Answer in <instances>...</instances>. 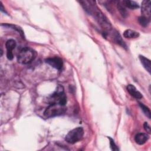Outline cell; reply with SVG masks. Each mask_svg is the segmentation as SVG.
Instances as JSON below:
<instances>
[{
	"label": "cell",
	"instance_id": "cell-18",
	"mask_svg": "<svg viewBox=\"0 0 151 151\" xmlns=\"http://www.w3.org/2000/svg\"><path fill=\"white\" fill-rule=\"evenodd\" d=\"M117 6V8H118L119 11H120V14H122V15L123 17H126L127 16V12H126V11L125 9L124 6L122 5V4H118Z\"/></svg>",
	"mask_w": 151,
	"mask_h": 151
},
{
	"label": "cell",
	"instance_id": "cell-21",
	"mask_svg": "<svg viewBox=\"0 0 151 151\" xmlns=\"http://www.w3.org/2000/svg\"><path fill=\"white\" fill-rule=\"evenodd\" d=\"M0 4H1V7H0L1 11H2V12H5V13H6V11H5V10L4 9V7H3V5H2V2H1Z\"/></svg>",
	"mask_w": 151,
	"mask_h": 151
},
{
	"label": "cell",
	"instance_id": "cell-14",
	"mask_svg": "<svg viewBox=\"0 0 151 151\" xmlns=\"http://www.w3.org/2000/svg\"><path fill=\"white\" fill-rule=\"evenodd\" d=\"M123 6H125L126 7H127L130 9H136L139 7L138 4L136 2L134 1H130V0H125L123 1Z\"/></svg>",
	"mask_w": 151,
	"mask_h": 151
},
{
	"label": "cell",
	"instance_id": "cell-3",
	"mask_svg": "<svg viewBox=\"0 0 151 151\" xmlns=\"http://www.w3.org/2000/svg\"><path fill=\"white\" fill-rule=\"evenodd\" d=\"M65 110L64 106L57 103H51L45 110L44 114L46 117H52L64 114Z\"/></svg>",
	"mask_w": 151,
	"mask_h": 151
},
{
	"label": "cell",
	"instance_id": "cell-6",
	"mask_svg": "<svg viewBox=\"0 0 151 151\" xmlns=\"http://www.w3.org/2000/svg\"><path fill=\"white\" fill-rule=\"evenodd\" d=\"M45 62L50 65L51 67L57 70H61L63 65V62L61 58L55 57L52 58H48L45 60Z\"/></svg>",
	"mask_w": 151,
	"mask_h": 151
},
{
	"label": "cell",
	"instance_id": "cell-13",
	"mask_svg": "<svg viewBox=\"0 0 151 151\" xmlns=\"http://www.w3.org/2000/svg\"><path fill=\"white\" fill-rule=\"evenodd\" d=\"M123 36L126 38H135L139 36V34L134 30L126 29L123 32Z\"/></svg>",
	"mask_w": 151,
	"mask_h": 151
},
{
	"label": "cell",
	"instance_id": "cell-20",
	"mask_svg": "<svg viewBox=\"0 0 151 151\" xmlns=\"http://www.w3.org/2000/svg\"><path fill=\"white\" fill-rule=\"evenodd\" d=\"M143 127L145 130L148 133H150L151 132V130H150V127L149 126V124L147 123V122H145L144 124H143Z\"/></svg>",
	"mask_w": 151,
	"mask_h": 151
},
{
	"label": "cell",
	"instance_id": "cell-5",
	"mask_svg": "<svg viewBox=\"0 0 151 151\" xmlns=\"http://www.w3.org/2000/svg\"><path fill=\"white\" fill-rule=\"evenodd\" d=\"M84 135V130L82 127H78L70 131L65 136V140L67 142L74 144L83 138Z\"/></svg>",
	"mask_w": 151,
	"mask_h": 151
},
{
	"label": "cell",
	"instance_id": "cell-4",
	"mask_svg": "<svg viewBox=\"0 0 151 151\" xmlns=\"http://www.w3.org/2000/svg\"><path fill=\"white\" fill-rule=\"evenodd\" d=\"M50 99L52 101L51 103H57L64 106L67 103V97L64 93L63 87L58 85L55 91L51 95Z\"/></svg>",
	"mask_w": 151,
	"mask_h": 151
},
{
	"label": "cell",
	"instance_id": "cell-7",
	"mask_svg": "<svg viewBox=\"0 0 151 151\" xmlns=\"http://www.w3.org/2000/svg\"><path fill=\"white\" fill-rule=\"evenodd\" d=\"M5 46L6 48V57L8 60H11L14 58V54L12 51L16 47V42L15 40L10 39L6 42Z\"/></svg>",
	"mask_w": 151,
	"mask_h": 151
},
{
	"label": "cell",
	"instance_id": "cell-11",
	"mask_svg": "<svg viewBox=\"0 0 151 151\" xmlns=\"http://www.w3.org/2000/svg\"><path fill=\"white\" fill-rule=\"evenodd\" d=\"M112 36H113L114 41L115 42H116L117 44L121 45L122 47H123L124 48H126L127 46H126L125 42H124V41L123 40L121 35L119 33V32H117L116 31H113V32L112 33Z\"/></svg>",
	"mask_w": 151,
	"mask_h": 151
},
{
	"label": "cell",
	"instance_id": "cell-19",
	"mask_svg": "<svg viewBox=\"0 0 151 151\" xmlns=\"http://www.w3.org/2000/svg\"><path fill=\"white\" fill-rule=\"evenodd\" d=\"M108 138L110 140V147H111V150H119V148L117 147L114 140L110 137H108Z\"/></svg>",
	"mask_w": 151,
	"mask_h": 151
},
{
	"label": "cell",
	"instance_id": "cell-8",
	"mask_svg": "<svg viewBox=\"0 0 151 151\" xmlns=\"http://www.w3.org/2000/svg\"><path fill=\"white\" fill-rule=\"evenodd\" d=\"M150 1L145 0L142 3L141 12L143 17L150 19Z\"/></svg>",
	"mask_w": 151,
	"mask_h": 151
},
{
	"label": "cell",
	"instance_id": "cell-17",
	"mask_svg": "<svg viewBox=\"0 0 151 151\" xmlns=\"http://www.w3.org/2000/svg\"><path fill=\"white\" fill-rule=\"evenodd\" d=\"M5 26H6V27H8L9 28H13L14 29H15L16 31H17L19 34L21 35V36L22 37V38H25V37H24V31H22V29L18 26H17V25H11V24H5L4 25Z\"/></svg>",
	"mask_w": 151,
	"mask_h": 151
},
{
	"label": "cell",
	"instance_id": "cell-12",
	"mask_svg": "<svg viewBox=\"0 0 151 151\" xmlns=\"http://www.w3.org/2000/svg\"><path fill=\"white\" fill-rule=\"evenodd\" d=\"M139 59L143 66L144 67V68L149 72V73H150V71H151L150 60L147 58L144 57L143 55H139Z\"/></svg>",
	"mask_w": 151,
	"mask_h": 151
},
{
	"label": "cell",
	"instance_id": "cell-1",
	"mask_svg": "<svg viewBox=\"0 0 151 151\" xmlns=\"http://www.w3.org/2000/svg\"><path fill=\"white\" fill-rule=\"evenodd\" d=\"M80 3L84 10L92 15L104 30V34L111 30V25L107 18L99 9L94 1H80Z\"/></svg>",
	"mask_w": 151,
	"mask_h": 151
},
{
	"label": "cell",
	"instance_id": "cell-9",
	"mask_svg": "<svg viewBox=\"0 0 151 151\" xmlns=\"http://www.w3.org/2000/svg\"><path fill=\"white\" fill-rule=\"evenodd\" d=\"M127 90L132 96H133V97H134L136 99H140L143 97L142 94L132 84L127 85Z\"/></svg>",
	"mask_w": 151,
	"mask_h": 151
},
{
	"label": "cell",
	"instance_id": "cell-10",
	"mask_svg": "<svg viewBox=\"0 0 151 151\" xmlns=\"http://www.w3.org/2000/svg\"><path fill=\"white\" fill-rule=\"evenodd\" d=\"M149 139V135L146 133H139L134 137V140L138 145H142L145 143Z\"/></svg>",
	"mask_w": 151,
	"mask_h": 151
},
{
	"label": "cell",
	"instance_id": "cell-15",
	"mask_svg": "<svg viewBox=\"0 0 151 151\" xmlns=\"http://www.w3.org/2000/svg\"><path fill=\"white\" fill-rule=\"evenodd\" d=\"M138 21H139V24L142 26L145 27H147L149 24V23H150V19L147 18H146V17H143V16L140 17L139 18Z\"/></svg>",
	"mask_w": 151,
	"mask_h": 151
},
{
	"label": "cell",
	"instance_id": "cell-16",
	"mask_svg": "<svg viewBox=\"0 0 151 151\" xmlns=\"http://www.w3.org/2000/svg\"><path fill=\"white\" fill-rule=\"evenodd\" d=\"M139 106L141 108V109L142 110V111H143L144 114L149 118L150 119V109H149V107L145 105H144L143 103H139Z\"/></svg>",
	"mask_w": 151,
	"mask_h": 151
},
{
	"label": "cell",
	"instance_id": "cell-2",
	"mask_svg": "<svg viewBox=\"0 0 151 151\" xmlns=\"http://www.w3.org/2000/svg\"><path fill=\"white\" fill-rule=\"evenodd\" d=\"M35 56L36 53L33 49L29 47H24L19 51L17 55V61L19 63L27 64L32 61Z\"/></svg>",
	"mask_w": 151,
	"mask_h": 151
}]
</instances>
